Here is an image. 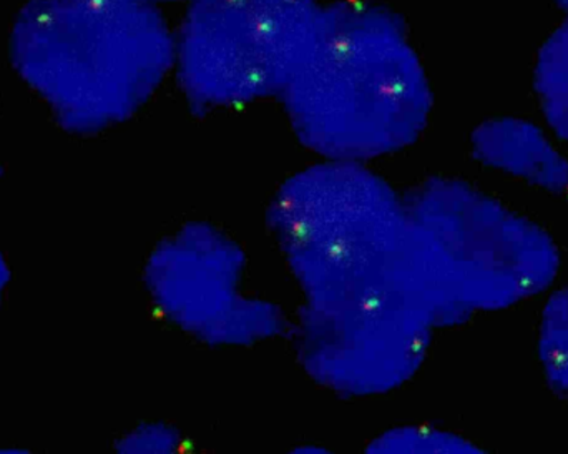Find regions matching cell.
Masks as SVG:
<instances>
[{
    "mask_svg": "<svg viewBox=\"0 0 568 454\" xmlns=\"http://www.w3.org/2000/svg\"><path fill=\"white\" fill-rule=\"evenodd\" d=\"M534 82L547 123L568 143V22L544 43Z\"/></svg>",
    "mask_w": 568,
    "mask_h": 454,
    "instance_id": "9c48e42d",
    "label": "cell"
},
{
    "mask_svg": "<svg viewBox=\"0 0 568 454\" xmlns=\"http://www.w3.org/2000/svg\"><path fill=\"white\" fill-rule=\"evenodd\" d=\"M384 452L409 453H477L479 448L459 436L436 430H400L384 440Z\"/></svg>",
    "mask_w": 568,
    "mask_h": 454,
    "instance_id": "8fae6325",
    "label": "cell"
},
{
    "mask_svg": "<svg viewBox=\"0 0 568 454\" xmlns=\"http://www.w3.org/2000/svg\"><path fill=\"white\" fill-rule=\"evenodd\" d=\"M436 316L393 270L331 299L310 300L301 319V359L321 383L366 395L406 382L426 355Z\"/></svg>",
    "mask_w": 568,
    "mask_h": 454,
    "instance_id": "8992f818",
    "label": "cell"
},
{
    "mask_svg": "<svg viewBox=\"0 0 568 454\" xmlns=\"http://www.w3.org/2000/svg\"><path fill=\"white\" fill-rule=\"evenodd\" d=\"M406 212L397 269L437 325L509 309L559 273V250L537 223L466 183H427Z\"/></svg>",
    "mask_w": 568,
    "mask_h": 454,
    "instance_id": "3957f363",
    "label": "cell"
},
{
    "mask_svg": "<svg viewBox=\"0 0 568 454\" xmlns=\"http://www.w3.org/2000/svg\"><path fill=\"white\" fill-rule=\"evenodd\" d=\"M557 2H559L560 6H562L564 9H566L568 12V0H557Z\"/></svg>",
    "mask_w": 568,
    "mask_h": 454,
    "instance_id": "5bb4252c",
    "label": "cell"
},
{
    "mask_svg": "<svg viewBox=\"0 0 568 454\" xmlns=\"http://www.w3.org/2000/svg\"><path fill=\"white\" fill-rule=\"evenodd\" d=\"M140 2L153 3V6H159V3L176 2V0H140Z\"/></svg>",
    "mask_w": 568,
    "mask_h": 454,
    "instance_id": "4fadbf2b",
    "label": "cell"
},
{
    "mask_svg": "<svg viewBox=\"0 0 568 454\" xmlns=\"http://www.w3.org/2000/svg\"><path fill=\"white\" fill-rule=\"evenodd\" d=\"M242 255L212 230H186L153 255L149 283L160 306L212 342L246 343L275 332V310L240 292Z\"/></svg>",
    "mask_w": 568,
    "mask_h": 454,
    "instance_id": "52a82bcc",
    "label": "cell"
},
{
    "mask_svg": "<svg viewBox=\"0 0 568 454\" xmlns=\"http://www.w3.org/2000/svg\"><path fill=\"white\" fill-rule=\"evenodd\" d=\"M539 355L547 382L568 400V286L554 293L544 309Z\"/></svg>",
    "mask_w": 568,
    "mask_h": 454,
    "instance_id": "30bf717a",
    "label": "cell"
},
{
    "mask_svg": "<svg viewBox=\"0 0 568 454\" xmlns=\"http://www.w3.org/2000/svg\"><path fill=\"white\" fill-rule=\"evenodd\" d=\"M9 269H7L6 262H3L2 255H0V296H2L7 283H9Z\"/></svg>",
    "mask_w": 568,
    "mask_h": 454,
    "instance_id": "7c38bea8",
    "label": "cell"
},
{
    "mask_svg": "<svg viewBox=\"0 0 568 454\" xmlns=\"http://www.w3.org/2000/svg\"><path fill=\"white\" fill-rule=\"evenodd\" d=\"M280 95L310 149L347 162L409 145L433 107L406 27L364 0L324 6L313 43Z\"/></svg>",
    "mask_w": 568,
    "mask_h": 454,
    "instance_id": "6da1fadb",
    "label": "cell"
},
{
    "mask_svg": "<svg viewBox=\"0 0 568 454\" xmlns=\"http://www.w3.org/2000/svg\"><path fill=\"white\" fill-rule=\"evenodd\" d=\"M320 0H190L175 69L193 102L229 107L280 95L316 36Z\"/></svg>",
    "mask_w": 568,
    "mask_h": 454,
    "instance_id": "5b68a950",
    "label": "cell"
},
{
    "mask_svg": "<svg viewBox=\"0 0 568 454\" xmlns=\"http://www.w3.org/2000/svg\"><path fill=\"white\" fill-rule=\"evenodd\" d=\"M473 149L487 167L568 199V159L549 137L523 119H494L474 132Z\"/></svg>",
    "mask_w": 568,
    "mask_h": 454,
    "instance_id": "ba28073f",
    "label": "cell"
},
{
    "mask_svg": "<svg viewBox=\"0 0 568 454\" xmlns=\"http://www.w3.org/2000/svg\"><path fill=\"white\" fill-rule=\"evenodd\" d=\"M272 222L310 300L343 295L393 272L407 232L406 206L393 190L347 160L290 180Z\"/></svg>",
    "mask_w": 568,
    "mask_h": 454,
    "instance_id": "277c9868",
    "label": "cell"
},
{
    "mask_svg": "<svg viewBox=\"0 0 568 454\" xmlns=\"http://www.w3.org/2000/svg\"><path fill=\"white\" fill-rule=\"evenodd\" d=\"M10 60L63 129L95 133L133 115L175 69V33L140 0H29Z\"/></svg>",
    "mask_w": 568,
    "mask_h": 454,
    "instance_id": "7a4b0ae2",
    "label": "cell"
}]
</instances>
